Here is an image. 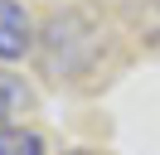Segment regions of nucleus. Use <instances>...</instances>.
<instances>
[{
    "mask_svg": "<svg viewBox=\"0 0 160 155\" xmlns=\"http://www.w3.org/2000/svg\"><path fill=\"white\" fill-rule=\"evenodd\" d=\"M34 48V24L20 0H0V63H15Z\"/></svg>",
    "mask_w": 160,
    "mask_h": 155,
    "instance_id": "nucleus-1",
    "label": "nucleus"
},
{
    "mask_svg": "<svg viewBox=\"0 0 160 155\" xmlns=\"http://www.w3.org/2000/svg\"><path fill=\"white\" fill-rule=\"evenodd\" d=\"M20 112H29V87H24V78L0 68V126H10Z\"/></svg>",
    "mask_w": 160,
    "mask_h": 155,
    "instance_id": "nucleus-2",
    "label": "nucleus"
},
{
    "mask_svg": "<svg viewBox=\"0 0 160 155\" xmlns=\"http://www.w3.org/2000/svg\"><path fill=\"white\" fill-rule=\"evenodd\" d=\"M0 155H44L39 131H24V126H0Z\"/></svg>",
    "mask_w": 160,
    "mask_h": 155,
    "instance_id": "nucleus-3",
    "label": "nucleus"
},
{
    "mask_svg": "<svg viewBox=\"0 0 160 155\" xmlns=\"http://www.w3.org/2000/svg\"><path fill=\"white\" fill-rule=\"evenodd\" d=\"M73 155H88V150H73Z\"/></svg>",
    "mask_w": 160,
    "mask_h": 155,
    "instance_id": "nucleus-4",
    "label": "nucleus"
}]
</instances>
